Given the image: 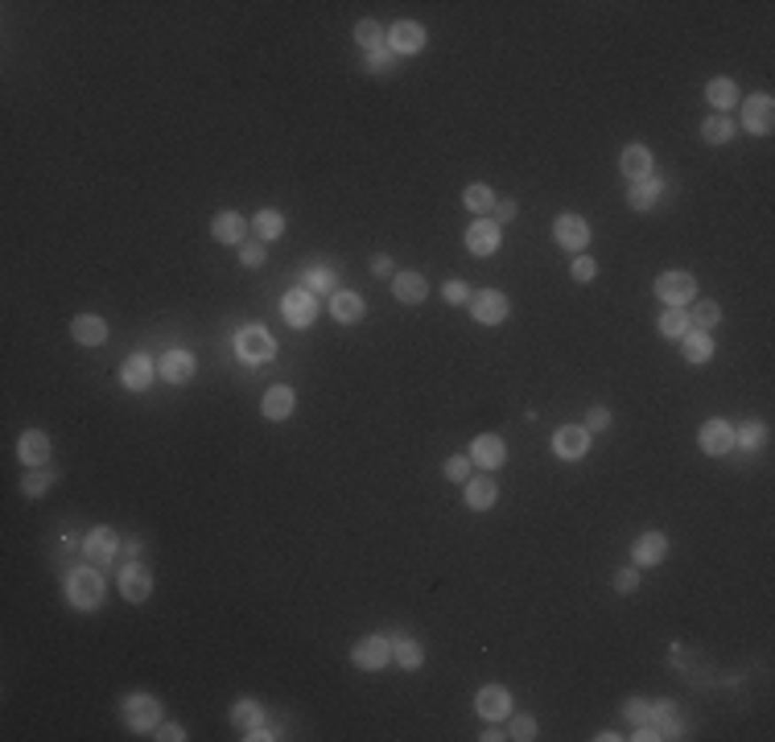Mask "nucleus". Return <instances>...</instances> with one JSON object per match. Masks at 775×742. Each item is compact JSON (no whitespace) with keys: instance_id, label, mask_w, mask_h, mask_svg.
<instances>
[{"instance_id":"obj_1","label":"nucleus","mask_w":775,"mask_h":742,"mask_svg":"<svg viewBox=\"0 0 775 742\" xmlns=\"http://www.w3.org/2000/svg\"><path fill=\"white\" fill-rule=\"evenodd\" d=\"M66 599H71L79 611H96L99 602H104V574H99L91 561L71 569V574H66Z\"/></svg>"},{"instance_id":"obj_2","label":"nucleus","mask_w":775,"mask_h":742,"mask_svg":"<svg viewBox=\"0 0 775 742\" xmlns=\"http://www.w3.org/2000/svg\"><path fill=\"white\" fill-rule=\"evenodd\" d=\"M124 722H128L132 730H157V722H161V701H157L153 693H132L124 697Z\"/></svg>"},{"instance_id":"obj_3","label":"nucleus","mask_w":775,"mask_h":742,"mask_svg":"<svg viewBox=\"0 0 775 742\" xmlns=\"http://www.w3.org/2000/svg\"><path fill=\"white\" fill-rule=\"evenodd\" d=\"M236 351H239V359L244 363H268L276 355V343L273 335L264 330V326H244L236 338Z\"/></svg>"},{"instance_id":"obj_4","label":"nucleus","mask_w":775,"mask_h":742,"mask_svg":"<svg viewBox=\"0 0 775 742\" xmlns=\"http://www.w3.org/2000/svg\"><path fill=\"white\" fill-rule=\"evenodd\" d=\"M656 298L664 301V305H689V301L697 298V281H693V273H680V268L660 273L656 276Z\"/></svg>"},{"instance_id":"obj_5","label":"nucleus","mask_w":775,"mask_h":742,"mask_svg":"<svg viewBox=\"0 0 775 742\" xmlns=\"http://www.w3.org/2000/svg\"><path fill=\"white\" fill-rule=\"evenodd\" d=\"M83 553L96 569H108V565L120 561V537L112 528H91V537L83 540Z\"/></svg>"},{"instance_id":"obj_6","label":"nucleus","mask_w":775,"mask_h":742,"mask_svg":"<svg viewBox=\"0 0 775 742\" xmlns=\"http://www.w3.org/2000/svg\"><path fill=\"white\" fill-rule=\"evenodd\" d=\"M351 660H355V669H363V672H380V669H388V660H392V644H388L384 635H368V639L355 644Z\"/></svg>"},{"instance_id":"obj_7","label":"nucleus","mask_w":775,"mask_h":742,"mask_svg":"<svg viewBox=\"0 0 775 742\" xmlns=\"http://www.w3.org/2000/svg\"><path fill=\"white\" fill-rule=\"evenodd\" d=\"M500 243H503V228L495 219H475V223L466 228V248H470V256H495Z\"/></svg>"},{"instance_id":"obj_8","label":"nucleus","mask_w":775,"mask_h":742,"mask_svg":"<svg viewBox=\"0 0 775 742\" xmlns=\"http://www.w3.org/2000/svg\"><path fill=\"white\" fill-rule=\"evenodd\" d=\"M281 313H285L289 326H310L314 318H318V298H314L310 289H289L285 298H281Z\"/></svg>"},{"instance_id":"obj_9","label":"nucleus","mask_w":775,"mask_h":742,"mask_svg":"<svg viewBox=\"0 0 775 742\" xmlns=\"http://www.w3.org/2000/svg\"><path fill=\"white\" fill-rule=\"evenodd\" d=\"M470 318L483 326H495L508 318V298L500 289H483V293H470Z\"/></svg>"},{"instance_id":"obj_10","label":"nucleus","mask_w":775,"mask_h":742,"mask_svg":"<svg viewBox=\"0 0 775 742\" xmlns=\"http://www.w3.org/2000/svg\"><path fill=\"white\" fill-rule=\"evenodd\" d=\"M120 594H124V602H144L153 594V574L141 561H128L120 569Z\"/></svg>"},{"instance_id":"obj_11","label":"nucleus","mask_w":775,"mask_h":742,"mask_svg":"<svg viewBox=\"0 0 775 742\" xmlns=\"http://www.w3.org/2000/svg\"><path fill=\"white\" fill-rule=\"evenodd\" d=\"M742 124H747V132H755V136H771V128H775V104H771V96H751V99H747V108H742Z\"/></svg>"},{"instance_id":"obj_12","label":"nucleus","mask_w":775,"mask_h":742,"mask_svg":"<svg viewBox=\"0 0 775 742\" xmlns=\"http://www.w3.org/2000/svg\"><path fill=\"white\" fill-rule=\"evenodd\" d=\"M475 709L483 714V722H500V718H508V709H512V693H508L503 684H483L475 693Z\"/></svg>"},{"instance_id":"obj_13","label":"nucleus","mask_w":775,"mask_h":742,"mask_svg":"<svg viewBox=\"0 0 775 742\" xmlns=\"http://www.w3.org/2000/svg\"><path fill=\"white\" fill-rule=\"evenodd\" d=\"M553 240L570 251H585V243H590V223H585L582 215H561L557 223H553Z\"/></svg>"},{"instance_id":"obj_14","label":"nucleus","mask_w":775,"mask_h":742,"mask_svg":"<svg viewBox=\"0 0 775 742\" xmlns=\"http://www.w3.org/2000/svg\"><path fill=\"white\" fill-rule=\"evenodd\" d=\"M697 442H701V450L709 458H722V454H730V450H734V429H730L722 417H714V421H705V425H701Z\"/></svg>"},{"instance_id":"obj_15","label":"nucleus","mask_w":775,"mask_h":742,"mask_svg":"<svg viewBox=\"0 0 775 742\" xmlns=\"http://www.w3.org/2000/svg\"><path fill=\"white\" fill-rule=\"evenodd\" d=\"M553 450H557V458H565V462L585 458L590 454V429H585V425H565V429H557V437H553Z\"/></svg>"},{"instance_id":"obj_16","label":"nucleus","mask_w":775,"mask_h":742,"mask_svg":"<svg viewBox=\"0 0 775 742\" xmlns=\"http://www.w3.org/2000/svg\"><path fill=\"white\" fill-rule=\"evenodd\" d=\"M17 458H21V467H46L50 462V437L42 429H25L21 437H17Z\"/></svg>"},{"instance_id":"obj_17","label":"nucleus","mask_w":775,"mask_h":742,"mask_svg":"<svg viewBox=\"0 0 775 742\" xmlns=\"http://www.w3.org/2000/svg\"><path fill=\"white\" fill-rule=\"evenodd\" d=\"M421 46H425V29L417 21H396L388 29V50L392 54H421Z\"/></svg>"},{"instance_id":"obj_18","label":"nucleus","mask_w":775,"mask_h":742,"mask_svg":"<svg viewBox=\"0 0 775 742\" xmlns=\"http://www.w3.org/2000/svg\"><path fill=\"white\" fill-rule=\"evenodd\" d=\"M503 458H508V445H503V437H495V433H483V437H475V445H470V462L483 470L503 467Z\"/></svg>"},{"instance_id":"obj_19","label":"nucleus","mask_w":775,"mask_h":742,"mask_svg":"<svg viewBox=\"0 0 775 742\" xmlns=\"http://www.w3.org/2000/svg\"><path fill=\"white\" fill-rule=\"evenodd\" d=\"M647 726L660 734V738H685V722H680L677 706L672 701H652V718Z\"/></svg>"},{"instance_id":"obj_20","label":"nucleus","mask_w":775,"mask_h":742,"mask_svg":"<svg viewBox=\"0 0 775 742\" xmlns=\"http://www.w3.org/2000/svg\"><path fill=\"white\" fill-rule=\"evenodd\" d=\"M264 417L268 421H289L293 417V408H298V392L289 388V383H276V388H268L264 392Z\"/></svg>"},{"instance_id":"obj_21","label":"nucleus","mask_w":775,"mask_h":742,"mask_svg":"<svg viewBox=\"0 0 775 742\" xmlns=\"http://www.w3.org/2000/svg\"><path fill=\"white\" fill-rule=\"evenodd\" d=\"M71 335H74V343H83V347H104V343H108V322H104L99 313H79L71 322Z\"/></svg>"},{"instance_id":"obj_22","label":"nucleus","mask_w":775,"mask_h":742,"mask_svg":"<svg viewBox=\"0 0 775 742\" xmlns=\"http://www.w3.org/2000/svg\"><path fill=\"white\" fill-rule=\"evenodd\" d=\"M120 380H124V388H132V392H144V388L157 380L153 359H149V355H132V359H124V367H120Z\"/></svg>"},{"instance_id":"obj_23","label":"nucleus","mask_w":775,"mask_h":742,"mask_svg":"<svg viewBox=\"0 0 775 742\" xmlns=\"http://www.w3.org/2000/svg\"><path fill=\"white\" fill-rule=\"evenodd\" d=\"M619 169L627 174L632 182H644L652 178V169H656V161H652V149H644V144H627L619 157Z\"/></svg>"},{"instance_id":"obj_24","label":"nucleus","mask_w":775,"mask_h":742,"mask_svg":"<svg viewBox=\"0 0 775 742\" xmlns=\"http://www.w3.org/2000/svg\"><path fill=\"white\" fill-rule=\"evenodd\" d=\"M211 236H215L219 243H248V219L236 215V211H223V215H215V223H211Z\"/></svg>"},{"instance_id":"obj_25","label":"nucleus","mask_w":775,"mask_h":742,"mask_svg":"<svg viewBox=\"0 0 775 742\" xmlns=\"http://www.w3.org/2000/svg\"><path fill=\"white\" fill-rule=\"evenodd\" d=\"M330 313H334V322L351 326V322H359V318L368 313V305H363V298L351 293V289H334L330 293Z\"/></svg>"},{"instance_id":"obj_26","label":"nucleus","mask_w":775,"mask_h":742,"mask_svg":"<svg viewBox=\"0 0 775 742\" xmlns=\"http://www.w3.org/2000/svg\"><path fill=\"white\" fill-rule=\"evenodd\" d=\"M495 499H500V487H495V479H491V475H475V479H466V507L487 512V507H495Z\"/></svg>"},{"instance_id":"obj_27","label":"nucleus","mask_w":775,"mask_h":742,"mask_svg":"<svg viewBox=\"0 0 775 742\" xmlns=\"http://www.w3.org/2000/svg\"><path fill=\"white\" fill-rule=\"evenodd\" d=\"M635 565H660L668 557V537L664 532H644V537L632 545Z\"/></svg>"},{"instance_id":"obj_28","label":"nucleus","mask_w":775,"mask_h":742,"mask_svg":"<svg viewBox=\"0 0 775 742\" xmlns=\"http://www.w3.org/2000/svg\"><path fill=\"white\" fill-rule=\"evenodd\" d=\"M194 367H198V363H194L190 351H169L166 359H161V367H157V375L166 383H186L194 375Z\"/></svg>"},{"instance_id":"obj_29","label":"nucleus","mask_w":775,"mask_h":742,"mask_svg":"<svg viewBox=\"0 0 775 742\" xmlns=\"http://www.w3.org/2000/svg\"><path fill=\"white\" fill-rule=\"evenodd\" d=\"M392 293H396V301H405V305H421L425 293H430V281L421 273H396Z\"/></svg>"},{"instance_id":"obj_30","label":"nucleus","mask_w":775,"mask_h":742,"mask_svg":"<svg viewBox=\"0 0 775 742\" xmlns=\"http://www.w3.org/2000/svg\"><path fill=\"white\" fill-rule=\"evenodd\" d=\"M685 359L689 363H709L714 359V338H709V330H685Z\"/></svg>"},{"instance_id":"obj_31","label":"nucleus","mask_w":775,"mask_h":742,"mask_svg":"<svg viewBox=\"0 0 775 742\" xmlns=\"http://www.w3.org/2000/svg\"><path fill=\"white\" fill-rule=\"evenodd\" d=\"M252 231H256V240H260V243L281 240V231H285V215H281V211H256Z\"/></svg>"},{"instance_id":"obj_32","label":"nucleus","mask_w":775,"mask_h":742,"mask_svg":"<svg viewBox=\"0 0 775 742\" xmlns=\"http://www.w3.org/2000/svg\"><path fill=\"white\" fill-rule=\"evenodd\" d=\"M705 99L717 108V116H726V108H734L739 104V87L730 83V79H709V87H705Z\"/></svg>"},{"instance_id":"obj_33","label":"nucleus","mask_w":775,"mask_h":742,"mask_svg":"<svg viewBox=\"0 0 775 742\" xmlns=\"http://www.w3.org/2000/svg\"><path fill=\"white\" fill-rule=\"evenodd\" d=\"M495 203H500V198H495L491 186H466V194H462V206L466 211H475L478 219H487L491 211H495Z\"/></svg>"},{"instance_id":"obj_34","label":"nucleus","mask_w":775,"mask_h":742,"mask_svg":"<svg viewBox=\"0 0 775 742\" xmlns=\"http://www.w3.org/2000/svg\"><path fill=\"white\" fill-rule=\"evenodd\" d=\"M660 198V182L656 178H644V182H632V190H627V203L635 206V211H652Z\"/></svg>"},{"instance_id":"obj_35","label":"nucleus","mask_w":775,"mask_h":742,"mask_svg":"<svg viewBox=\"0 0 775 742\" xmlns=\"http://www.w3.org/2000/svg\"><path fill=\"white\" fill-rule=\"evenodd\" d=\"M392 660H396V669H421V660H425V652H421L417 639H392Z\"/></svg>"},{"instance_id":"obj_36","label":"nucleus","mask_w":775,"mask_h":742,"mask_svg":"<svg viewBox=\"0 0 775 742\" xmlns=\"http://www.w3.org/2000/svg\"><path fill=\"white\" fill-rule=\"evenodd\" d=\"M685 330H693L685 305H668V310L660 313V335L664 338H685Z\"/></svg>"},{"instance_id":"obj_37","label":"nucleus","mask_w":775,"mask_h":742,"mask_svg":"<svg viewBox=\"0 0 775 742\" xmlns=\"http://www.w3.org/2000/svg\"><path fill=\"white\" fill-rule=\"evenodd\" d=\"M54 483H58V470H25L21 491L29 495V499H37V495H46Z\"/></svg>"},{"instance_id":"obj_38","label":"nucleus","mask_w":775,"mask_h":742,"mask_svg":"<svg viewBox=\"0 0 775 742\" xmlns=\"http://www.w3.org/2000/svg\"><path fill=\"white\" fill-rule=\"evenodd\" d=\"M355 46L359 50H380V46H388V37H384V25L380 21H359L355 25Z\"/></svg>"},{"instance_id":"obj_39","label":"nucleus","mask_w":775,"mask_h":742,"mask_svg":"<svg viewBox=\"0 0 775 742\" xmlns=\"http://www.w3.org/2000/svg\"><path fill=\"white\" fill-rule=\"evenodd\" d=\"M717 322H722V305H717V301H701V305H693V313H689L693 330H714Z\"/></svg>"},{"instance_id":"obj_40","label":"nucleus","mask_w":775,"mask_h":742,"mask_svg":"<svg viewBox=\"0 0 775 742\" xmlns=\"http://www.w3.org/2000/svg\"><path fill=\"white\" fill-rule=\"evenodd\" d=\"M701 136H705L709 144H726L730 136H734V120H730V116H717V112H714V116L701 124Z\"/></svg>"},{"instance_id":"obj_41","label":"nucleus","mask_w":775,"mask_h":742,"mask_svg":"<svg viewBox=\"0 0 775 742\" xmlns=\"http://www.w3.org/2000/svg\"><path fill=\"white\" fill-rule=\"evenodd\" d=\"M260 701H236L231 706V722H236L239 730H252V726H260Z\"/></svg>"},{"instance_id":"obj_42","label":"nucleus","mask_w":775,"mask_h":742,"mask_svg":"<svg viewBox=\"0 0 775 742\" xmlns=\"http://www.w3.org/2000/svg\"><path fill=\"white\" fill-rule=\"evenodd\" d=\"M763 442H767V425H763V421H751V425L734 429V445H742V450H759Z\"/></svg>"},{"instance_id":"obj_43","label":"nucleus","mask_w":775,"mask_h":742,"mask_svg":"<svg viewBox=\"0 0 775 742\" xmlns=\"http://www.w3.org/2000/svg\"><path fill=\"white\" fill-rule=\"evenodd\" d=\"M301 289H310L314 298H318V293H334V273H330V268H310Z\"/></svg>"},{"instance_id":"obj_44","label":"nucleus","mask_w":775,"mask_h":742,"mask_svg":"<svg viewBox=\"0 0 775 742\" xmlns=\"http://www.w3.org/2000/svg\"><path fill=\"white\" fill-rule=\"evenodd\" d=\"M442 475H446V479H450V483H466V479H470V458H462V454L446 458Z\"/></svg>"},{"instance_id":"obj_45","label":"nucleus","mask_w":775,"mask_h":742,"mask_svg":"<svg viewBox=\"0 0 775 742\" xmlns=\"http://www.w3.org/2000/svg\"><path fill=\"white\" fill-rule=\"evenodd\" d=\"M508 738L532 742V738H537V718H532V714H515V722H512V734H508Z\"/></svg>"},{"instance_id":"obj_46","label":"nucleus","mask_w":775,"mask_h":742,"mask_svg":"<svg viewBox=\"0 0 775 742\" xmlns=\"http://www.w3.org/2000/svg\"><path fill=\"white\" fill-rule=\"evenodd\" d=\"M623 714H627V722H635V726H644V722L652 718V701H647V697H632Z\"/></svg>"},{"instance_id":"obj_47","label":"nucleus","mask_w":775,"mask_h":742,"mask_svg":"<svg viewBox=\"0 0 775 742\" xmlns=\"http://www.w3.org/2000/svg\"><path fill=\"white\" fill-rule=\"evenodd\" d=\"M368 66H371L376 74H392L396 54H392V50H384V46H380V50H371V54H368Z\"/></svg>"},{"instance_id":"obj_48","label":"nucleus","mask_w":775,"mask_h":742,"mask_svg":"<svg viewBox=\"0 0 775 742\" xmlns=\"http://www.w3.org/2000/svg\"><path fill=\"white\" fill-rule=\"evenodd\" d=\"M264 256H268V251H264V243L256 240V243H239V264H248V268H260L264 264Z\"/></svg>"},{"instance_id":"obj_49","label":"nucleus","mask_w":775,"mask_h":742,"mask_svg":"<svg viewBox=\"0 0 775 742\" xmlns=\"http://www.w3.org/2000/svg\"><path fill=\"white\" fill-rule=\"evenodd\" d=\"M442 293H446V301H450V305H466V301H470V289H466L462 281H446Z\"/></svg>"},{"instance_id":"obj_50","label":"nucleus","mask_w":775,"mask_h":742,"mask_svg":"<svg viewBox=\"0 0 775 742\" xmlns=\"http://www.w3.org/2000/svg\"><path fill=\"white\" fill-rule=\"evenodd\" d=\"M570 273H573V281H582V285H585V281H594L598 264L590 260V256H577V260H573V268H570Z\"/></svg>"},{"instance_id":"obj_51","label":"nucleus","mask_w":775,"mask_h":742,"mask_svg":"<svg viewBox=\"0 0 775 742\" xmlns=\"http://www.w3.org/2000/svg\"><path fill=\"white\" fill-rule=\"evenodd\" d=\"M515 215H520V206H515L512 198H500V203H495V211H491V219H495L500 228H503V223H512Z\"/></svg>"},{"instance_id":"obj_52","label":"nucleus","mask_w":775,"mask_h":742,"mask_svg":"<svg viewBox=\"0 0 775 742\" xmlns=\"http://www.w3.org/2000/svg\"><path fill=\"white\" fill-rule=\"evenodd\" d=\"M635 586H639V569H619V574H615V590H619V594H632Z\"/></svg>"},{"instance_id":"obj_53","label":"nucleus","mask_w":775,"mask_h":742,"mask_svg":"<svg viewBox=\"0 0 775 742\" xmlns=\"http://www.w3.org/2000/svg\"><path fill=\"white\" fill-rule=\"evenodd\" d=\"M157 738L161 742H182L186 738V730H182L178 722H157Z\"/></svg>"},{"instance_id":"obj_54","label":"nucleus","mask_w":775,"mask_h":742,"mask_svg":"<svg viewBox=\"0 0 775 742\" xmlns=\"http://www.w3.org/2000/svg\"><path fill=\"white\" fill-rule=\"evenodd\" d=\"M610 425V413L607 408H590V421H585V429L594 433V429H607Z\"/></svg>"},{"instance_id":"obj_55","label":"nucleus","mask_w":775,"mask_h":742,"mask_svg":"<svg viewBox=\"0 0 775 742\" xmlns=\"http://www.w3.org/2000/svg\"><path fill=\"white\" fill-rule=\"evenodd\" d=\"M371 273H376V276H388V273H392V260H388V256H376V260H371Z\"/></svg>"},{"instance_id":"obj_56","label":"nucleus","mask_w":775,"mask_h":742,"mask_svg":"<svg viewBox=\"0 0 775 742\" xmlns=\"http://www.w3.org/2000/svg\"><path fill=\"white\" fill-rule=\"evenodd\" d=\"M244 738H248V742H268V738H276V734H273V730H264V726H252V730L244 734Z\"/></svg>"},{"instance_id":"obj_57","label":"nucleus","mask_w":775,"mask_h":742,"mask_svg":"<svg viewBox=\"0 0 775 742\" xmlns=\"http://www.w3.org/2000/svg\"><path fill=\"white\" fill-rule=\"evenodd\" d=\"M478 738H483V742H500V738H508V734H503V730H495V726H487V730L478 734Z\"/></svg>"}]
</instances>
